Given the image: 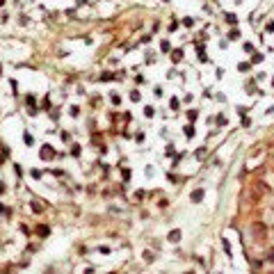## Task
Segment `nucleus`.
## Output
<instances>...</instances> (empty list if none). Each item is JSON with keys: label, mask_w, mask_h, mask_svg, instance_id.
<instances>
[{"label": "nucleus", "mask_w": 274, "mask_h": 274, "mask_svg": "<svg viewBox=\"0 0 274 274\" xmlns=\"http://www.w3.org/2000/svg\"><path fill=\"white\" fill-rule=\"evenodd\" d=\"M169 240H171V242H178V240H181V231H171V233H169Z\"/></svg>", "instance_id": "nucleus-4"}, {"label": "nucleus", "mask_w": 274, "mask_h": 274, "mask_svg": "<svg viewBox=\"0 0 274 274\" xmlns=\"http://www.w3.org/2000/svg\"><path fill=\"white\" fill-rule=\"evenodd\" d=\"M41 158H44V160H50V158H53V149H50V146H44V149H41Z\"/></svg>", "instance_id": "nucleus-2"}, {"label": "nucleus", "mask_w": 274, "mask_h": 274, "mask_svg": "<svg viewBox=\"0 0 274 274\" xmlns=\"http://www.w3.org/2000/svg\"><path fill=\"white\" fill-rule=\"evenodd\" d=\"M190 199H192V201H194V203H196V201H201V199H203V192H201V190H194V192H192V196H190Z\"/></svg>", "instance_id": "nucleus-3"}, {"label": "nucleus", "mask_w": 274, "mask_h": 274, "mask_svg": "<svg viewBox=\"0 0 274 274\" xmlns=\"http://www.w3.org/2000/svg\"><path fill=\"white\" fill-rule=\"evenodd\" d=\"M254 235H256L258 240H265V235H267V228H265L263 224H256V226H254Z\"/></svg>", "instance_id": "nucleus-1"}, {"label": "nucleus", "mask_w": 274, "mask_h": 274, "mask_svg": "<svg viewBox=\"0 0 274 274\" xmlns=\"http://www.w3.org/2000/svg\"><path fill=\"white\" fill-rule=\"evenodd\" d=\"M272 158H274V149H272Z\"/></svg>", "instance_id": "nucleus-5"}]
</instances>
